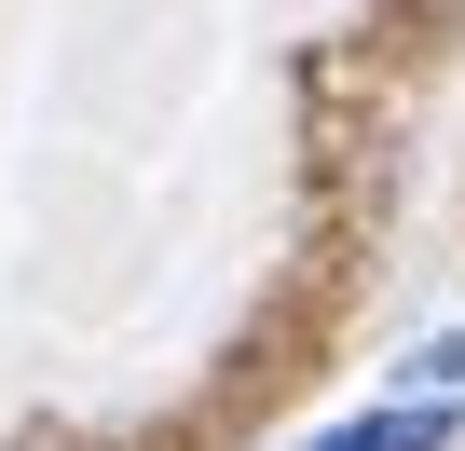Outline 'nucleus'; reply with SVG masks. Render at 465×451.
Returning a JSON list of instances; mask_svg holds the SVG:
<instances>
[{"label": "nucleus", "mask_w": 465, "mask_h": 451, "mask_svg": "<svg viewBox=\"0 0 465 451\" xmlns=\"http://www.w3.org/2000/svg\"><path fill=\"white\" fill-rule=\"evenodd\" d=\"M411 383H424V397H451V383H465V328H438V342L411 356Z\"/></svg>", "instance_id": "2"}, {"label": "nucleus", "mask_w": 465, "mask_h": 451, "mask_svg": "<svg viewBox=\"0 0 465 451\" xmlns=\"http://www.w3.org/2000/svg\"><path fill=\"white\" fill-rule=\"evenodd\" d=\"M315 451H451V410L424 397V410H383V424H342V437H315Z\"/></svg>", "instance_id": "1"}]
</instances>
